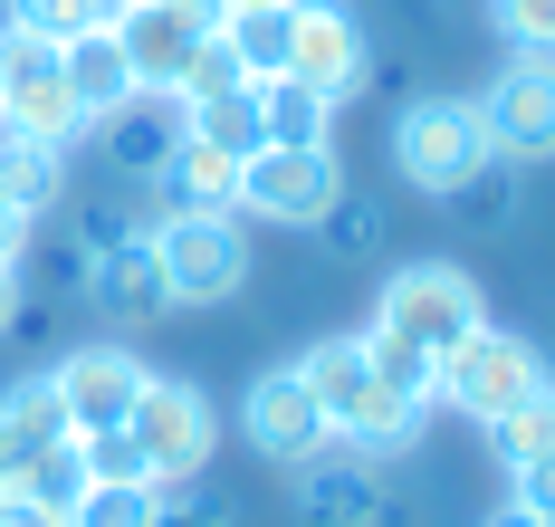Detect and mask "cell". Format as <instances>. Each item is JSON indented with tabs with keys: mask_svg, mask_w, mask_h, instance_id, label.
I'll use <instances>...</instances> for the list:
<instances>
[{
	"mask_svg": "<svg viewBox=\"0 0 555 527\" xmlns=\"http://www.w3.org/2000/svg\"><path fill=\"white\" fill-rule=\"evenodd\" d=\"M422 432H431V403H412V394H392V384H364L354 403L335 412V441L345 451H364V461H412L422 451Z\"/></svg>",
	"mask_w": 555,
	"mask_h": 527,
	"instance_id": "cell-16",
	"label": "cell"
},
{
	"mask_svg": "<svg viewBox=\"0 0 555 527\" xmlns=\"http://www.w3.org/2000/svg\"><path fill=\"white\" fill-rule=\"evenodd\" d=\"M154 518H164V489L154 479H96L67 509V527H154Z\"/></svg>",
	"mask_w": 555,
	"mask_h": 527,
	"instance_id": "cell-30",
	"label": "cell"
},
{
	"mask_svg": "<svg viewBox=\"0 0 555 527\" xmlns=\"http://www.w3.org/2000/svg\"><path fill=\"white\" fill-rule=\"evenodd\" d=\"M489 451H499L507 470H517V461H546V451H555V384H537L527 403H507L499 422H489Z\"/></svg>",
	"mask_w": 555,
	"mask_h": 527,
	"instance_id": "cell-27",
	"label": "cell"
},
{
	"mask_svg": "<svg viewBox=\"0 0 555 527\" xmlns=\"http://www.w3.org/2000/svg\"><path fill=\"white\" fill-rule=\"evenodd\" d=\"M364 346H374V384L412 394V403H431V394H441V364H431L422 346H392V336H374V326H364ZM431 412H441V403H431Z\"/></svg>",
	"mask_w": 555,
	"mask_h": 527,
	"instance_id": "cell-32",
	"label": "cell"
},
{
	"mask_svg": "<svg viewBox=\"0 0 555 527\" xmlns=\"http://www.w3.org/2000/svg\"><path fill=\"white\" fill-rule=\"evenodd\" d=\"M479 125H489V154L517 173L555 164V59H499V77L479 87Z\"/></svg>",
	"mask_w": 555,
	"mask_h": 527,
	"instance_id": "cell-11",
	"label": "cell"
},
{
	"mask_svg": "<svg viewBox=\"0 0 555 527\" xmlns=\"http://www.w3.org/2000/svg\"><path fill=\"white\" fill-rule=\"evenodd\" d=\"M29 249H39V221L20 202H0V269H29Z\"/></svg>",
	"mask_w": 555,
	"mask_h": 527,
	"instance_id": "cell-36",
	"label": "cell"
},
{
	"mask_svg": "<svg viewBox=\"0 0 555 527\" xmlns=\"http://www.w3.org/2000/svg\"><path fill=\"white\" fill-rule=\"evenodd\" d=\"M67 97L87 106V125L115 116V106L134 97V59H125V39H115V29H87V39H67Z\"/></svg>",
	"mask_w": 555,
	"mask_h": 527,
	"instance_id": "cell-20",
	"label": "cell"
},
{
	"mask_svg": "<svg viewBox=\"0 0 555 527\" xmlns=\"http://www.w3.org/2000/svg\"><path fill=\"white\" fill-rule=\"evenodd\" d=\"M115 39H125V59H134V87H172L182 97V77L192 59L221 39L192 0H125V20H115Z\"/></svg>",
	"mask_w": 555,
	"mask_h": 527,
	"instance_id": "cell-13",
	"label": "cell"
},
{
	"mask_svg": "<svg viewBox=\"0 0 555 527\" xmlns=\"http://www.w3.org/2000/svg\"><path fill=\"white\" fill-rule=\"evenodd\" d=\"M287 518L297 527H392V470L326 441L317 461L287 470Z\"/></svg>",
	"mask_w": 555,
	"mask_h": 527,
	"instance_id": "cell-9",
	"label": "cell"
},
{
	"mask_svg": "<svg viewBox=\"0 0 555 527\" xmlns=\"http://www.w3.org/2000/svg\"><path fill=\"white\" fill-rule=\"evenodd\" d=\"M317 240H326L335 259L354 269V259H384V240H392V221H384V202H364L354 182H345V202H335L326 221H317Z\"/></svg>",
	"mask_w": 555,
	"mask_h": 527,
	"instance_id": "cell-29",
	"label": "cell"
},
{
	"mask_svg": "<svg viewBox=\"0 0 555 527\" xmlns=\"http://www.w3.org/2000/svg\"><path fill=\"white\" fill-rule=\"evenodd\" d=\"M297 374H307V394H317V403H326V422L345 403H354V394H364V384H374V346H364V326H345V336H317V346H297Z\"/></svg>",
	"mask_w": 555,
	"mask_h": 527,
	"instance_id": "cell-21",
	"label": "cell"
},
{
	"mask_svg": "<svg viewBox=\"0 0 555 527\" xmlns=\"http://www.w3.org/2000/svg\"><path fill=\"white\" fill-rule=\"evenodd\" d=\"M364 326L392 336V346H422L441 364L469 326H489V288H479V269H460V259H402V269H384Z\"/></svg>",
	"mask_w": 555,
	"mask_h": 527,
	"instance_id": "cell-2",
	"label": "cell"
},
{
	"mask_svg": "<svg viewBox=\"0 0 555 527\" xmlns=\"http://www.w3.org/2000/svg\"><path fill=\"white\" fill-rule=\"evenodd\" d=\"M0 125L39 134V144H87L96 125L67 97V39H29V29H0Z\"/></svg>",
	"mask_w": 555,
	"mask_h": 527,
	"instance_id": "cell-7",
	"label": "cell"
},
{
	"mask_svg": "<svg viewBox=\"0 0 555 527\" xmlns=\"http://www.w3.org/2000/svg\"><path fill=\"white\" fill-rule=\"evenodd\" d=\"M335 202H345V154L335 144H259V154H240V221L317 231Z\"/></svg>",
	"mask_w": 555,
	"mask_h": 527,
	"instance_id": "cell-6",
	"label": "cell"
},
{
	"mask_svg": "<svg viewBox=\"0 0 555 527\" xmlns=\"http://www.w3.org/2000/svg\"><path fill=\"white\" fill-rule=\"evenodd\" d=\"M144 192H154V211H240V154L202 144V134H182Z\"/></svg>",
	"mask_w": 555,
	"mask_h": 527,
	"instance_id": "cell-18",
	"label": "cell"
},
{
	"mask_svg": "<svg viewBox=\"0 0 555 527\" xmlns=\"http://www.w3.org/2000/svg\"><path fill=\"white\" fill-rule=\"evenodd\" d=\"M489 29L507 59H555V0H489Z\"/></svg>",
	"mask_w": 555,
	"mask_h": 527,
	"instance_id": "cell-31",
	"label": "cell"
},
{
	"mask_svg": "<svg viewBox=\"0 0 555 527\" xmlns=\"http://www.w3.org/2000/svg\"><path fill=\"white\" fill-rule=\"evenodd\" d=\"M125 441H134V461H144L154 489H192V479H211V461H221V412H211L202 384L154 374L134 394V412H125Z\"/></svg>",
	"mask_w": 555,
	"mask_h": 527,
	"instance_id": "cell-3",
	"label": "cell"
},
{
	"mask_svg": "<svg viewBox=\"0 0 555 527\" xmlns=\"http://www.w3.org/2000/svg\"><path fill=\"white\" fill-rule=\"evenodd\" d=\"M0 527H67V518L39 509V499H20V489H0Z\"/></svg>",
	"mask_w": 555,
	"mask_h": 527,
	"instance_id": "cell-37",
	"label": "cell"
},
{
	"mask_svg": "<svg viewBox=\"0 0 555 527\" xmlns=\"http://www.w3.org/2000/svg\"><path fill=\"white\" fill-rule=\"evenodd\" d=\"M441 211H450V221H460L469 240H507L517 221H527V192H517V164H479V173L460 182V192H450Z\"/></svg>",
	"mask_w": 555,
	"mask_h": 527,
	"instance_id": "cell-22",
	"label": "cell"
},
{
	"mask_svg": "<svg viewBox=\"0 0 555 527\" xmlns=\"http://www.w3.org/2000/svg\"><path fill=\"white\" fill-rule=\"evenodd\" d=\"M479 164H499V154H489V125H479V97H460V87L402 97V116H392V182H402V192L450 202Z\"/></svg>",
	"mask_w": 555,
	"mask_h": 527,
	"instance_id": "cell-1",
	"label": "cell"
},
{
	"mask_svg": "<svg viewBox=\"0 0 555 527\" xmlns=\"http://www.w3.org/2000/svg\"><path fill=\"white\" fill-rule=\"evenodd\" d=\"M287 20H297V10H230L221 20V39H230V59H240L249 87H259V77H287Z\"/></svg>",
	"mask_w": 555,
	"mask_h": 527,
	"instance_id": "cell-26",
	"label": "cell"
},
{
	"mask_svg": "<svg viewBox=\"0 0 555 527\" xmlns=\"http://www.w3.org/2000/svg\"><path fill=\"white\" fill-rule=\"evenodd\" d=\"M49 384H57V403H67L77 432H106V422L134 412V394L154 384V364H144V346H125V336H96V346H67V355H57Z\"/></svg>",
	"mask_w": 555,
	"mask_h": 527,
	"instance_id": "cell-12",
	"label": "cell"
},
{
	"mask_svg": "<svg viewBox=\"0 0 555 527\" xmlns=\"http://www.w3.org/2000/svg\"><path fill=\"white\" fill-rule=\"evenodd\" d=\"M154 527H240V499H221V489H164V518Z\"/></svg>",
	"mask_w": 555,
	"mask_h": 527,
	"instance_id": "cell-33",
	"label": "cell"
},
{
	"mask_svg": "<svg viewBox=\"0 0 555 527\" xmlns=\"http://www.w3.org/2000/svg\"><path fill=\"white\" fill-rule=\"evenodd\" d=\"M77 422H67V403H57L49 374H20V384H0V489L20 479V470L39 461V451H57Z\"/></svg>",
	"mask_w": 555,
	"mask_h": 527,
	"instance_id": "cell-17",
	"label": "cell"
},
{
	"mask_svg": "<svg viewBox=\"0 0 555 527\" xmlns=\"http://www.w3.org/2000/svg\"><path fill=\"white\" fill-rule=\"evenodd\" d=\"M479 527H555V518H537L527 499H499V509H489V518H479Z\"/></svg>",
	"mask_w": 555,
	"mask_h": 527,
	"instance_id": "cell-38",
	"label": "cell"
},
{
	"mask_svg": "<svg viewBox=\"0 0 555 527\" xmlns=\"http://www.w3.org/2000/svg\"><path fill=\"white\" fill-rule=\"evenodd\" d=\"M10 489H20V499H39V509H57V518H67V509H77V499L96 489V470H87V441L67 432V441H57V451H39V461L20 470Z\"/></svg>",
	"mask_w": 555,
	"mask_h": 527,
	"instance_id": "cell-25",
	"label": "cell"
},
{
	"mask_svg": "<svg viewBox=\"0 0 555 527\" xmlns=\"http://www.w3.org/2000/svg\"><path fill=\"white\" fill-rule=\"evenodd\" d=\"M20 297H29V288H20V269H0V336L20 326Z\"/></svg>",
	"mask_w": 555,
	"mask_h": 527,
	"instance_id": "cell-39",
	"label": "cell"
},
{
	"mask_svg": "<svg viewBox=\"0 0 555 527\" xmlns=\"http://www.w3.org/2000/svg\"><path fill=\"white\" fill-rule=\"evenodd\" d=\"M507 499H527L537 518H555V451H546V461H517V470H507Z\"/></svg>",
	"mask_w": 555,
	"mask_h": 527,
	"instance_id": "cell-35",
	"label": "cell"
},
{
	"mask_svg": "<svg viewBox=\"0 0 555 527\" xmlns=\"http://www.w3.org/2000/svg\"><path fill=\"white\" fill-rule=\"evenodd\" d=\"M230 87H249V77H240V59H230V39H211V49L192 59V77H182V106H202V97H230Z\"/></svg>",
	"mask_w": 555,
	"mask_h": 527,
	"instance_id": "cell-34",
	"label": "cell"
},
{
	"mask_svg": "<svg viewBox=\"0 0 555 527\" xmlns=\"http://www.w3.org/2000/svg\"><path fill=\"white\" fill-rule=\"evenodd\" d=\"M202 144H221V154H259L269 134H259V87H230V97H202V106H182Z\"/></svg>",
	"mask_w": 555,
	"mask_h": 527,
	"instance_id": "cell-28",
	"label": "cell"
},
{
	"mask_svg": "<svg viewBox=\"0 0 555 527\" xmlns=\"http://www.w3.org/2000/svg\"><path fill=\"white\" fill-rule=\"evenodd\" d=\"M87 307L125 326V336H144L154 317H172V288H164V259H154V231H125L96 249V269H87Z\"/></svg>",
	"mask_w": 555,
	"mask_h": 527,
	"instance_id": "cell-14",
	"label": "cell"
},
{
	"mask_svg": "<svg viewBox=\"0 0 555 527\" xmlns=\"http://www.w3.org/2000/svg\"><path fill=\"white\" fill-rule=\"evenodd\" d=\"M537 384H555V374H546V346H537L527 326H499V317H489V326H469V336L441 355V394H431V403L489 432V422H499L507 403H527Z\"/></svg>",
	"mask_w": 555,
	"mask_h": 527,
	"instance_id": "cell-4",
	"label": "cell"
},
{
	"mask_svg": "<svg viewBox=\"0 0 555 527\" xmlns=\"http://www.w3.org/2000/svg\"><path fill=\"white\" fill-rule=\"evenodd\" d=\"M154 259H164L172 307H230L259 269L240 211H154Z\"/></svg>",
	"mask_w": 555,
	"mask_h": 527,
	"instance_id": "cell-5",
	"label": "cell"
},
{
	"mask_svg": "<svg viewBox=\"0 0 555 527\" xmlns=\"http://www.w3.org/2000/svg\"><path fill=\"white\" fill-rule=\"evenodd\" d=\"M221 10H297V0H221Z\"/></svg>",
	"mask_w": 555,
	"mask_h": 527,
	"instance_id": "cell-40",
	"label": "cell"
},
{
	"mask_svg": "<svg viewBox=\"0 0 555 527\" xmlns=\"http://www.w3.org/2000/svg\"><path fill=\"white\" fill-rule=\"evenodd\" d=\"M182 134H192V116H182V97H172V87H134L115 116H96V144H106V173H115V182H154Z\"/></svg>",
	"mask_w": 555,
	"mask_h": 527,
	"instance_id": "cell-15",
	"label": "cell"
},
{
	"mask_svg": "<svg viewBox=\"0 0 555 527\" xmlns=\"http://www.w3.org/2000/svg\"><path fill=\"white\" fill-rule=\"evenodd\" d=\"M67 144H39V134H20V125H0V202H20L29 221H49L67 211Z\"/></svg>",
	"mask_w": 555,
	"mask_h": 527,
	"instance_id": "cell-19",
	"label": "cell"
},
{
	"mask_svg": "<svg viewBox=\"0 0 555 527\" xmlns=\"http://www.w3.org/2000/svg\"><path fill=\"white\" fill-rule=\"evenodd\" d=\"M115 20H125V0H0V29H29V39H87Z\"/></svg>",
	"mask_w": 555,
	"mask_h": 527,
	"instance_id": "cell-24",
	"label": "cell"
},
{
	"mask_svg": "<svg viewBox=\"0 0 555 527\" xmlns=\"http://www.w3.org/2000/svg\"><path fill=\"white\" fill-rule=\"evenodd\" d=\"M374 29L345 10V0H297V20H287V77L297 87H317L326 106H345V97H364L374 87Z\"/></svg>",
	"mask_w": 555,
	"mask_h": 527,
	"instance_id": "cell-8",
	"label": "cell"
},
{
	"mask_svg": "<svg viewBox=\"0 0 555 527\" xmlns=\"http://www.w3.org/2000/svg\"><path fill=\"white\" fill-rule=\"evenodd\" d=\"M240 441H249L269 470H297V461H317V451L335 441V422H326V403L307 394L297 355L249 374V394H240Z\"/></svg>",
	"mask_w": 555,
	"mask_h": 527,
	"instance_id": "cell-10",
	"label": "cell"
},
{
	"mask_svg": "<svg viewBox=\"0 0 555 527\" xmlns=\"http://www.w3.org/2000/svg\"><path fill=\"white\" fill-rule=\"evenodd\" d=\"M259 134L269 144H335V106L297 77H259Z\"/></svg>",
	"mask_w": 555,
	"mask_h": 527,
	"instance_id": "cell-23",
	"label": "cell"
}]
</instances>
